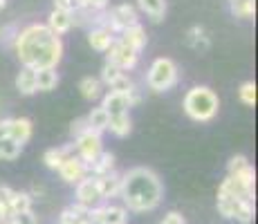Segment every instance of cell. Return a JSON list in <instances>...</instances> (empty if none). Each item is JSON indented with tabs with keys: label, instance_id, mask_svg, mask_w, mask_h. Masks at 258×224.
Wrapping results in <instances>:
<instances>
[{
	"label": "cell",
	"instance_id": "cell-1",
	"mask_svg": "<svg viewBox=\"0 0 258 224\" xmlns=\"http://www.w3.org/2000/svg\"><path fill=\"white\" fill-rule=\"evenodd\" d=\"M14 49L23 67L45 69L56 67L63 58V41L47 25H27L16 34Z\"/></svg>",
	"mask_w": 258,
	"mask_h": 224
},
{
	"label": "cell",
	"instance_id": "cell-2",
	"mask_svg": "<svg viewBox=\"0 0 258 224\" xmlns=\"http://www.w3.org/2000/svg\"><path fill=\"white\" fill-rule=\"evenodd\" d=\"M119 197L123 202V208L133 213H148L160 206L164 197L162 179L153 168L135 166L121 175Z\"/></svg>",
	"mask_w": 258,
	"mask_h": 224
},
{
	"label": "cell",
	"instance_id": "cell-3",
	"mask_svg": "<svg viewBox=\"0 0 258 224\" xmlns=\"http://www.w3.org/2000/svg\"><path fill=\"white\" fill-rule=\"evenodd\" d=\"M218 108H220L218 94L207 86L191 88L184 97V112L193 121H211L218 114Z\"/></svg>",
	"mask_w": 258,
	"mask_h": 224
},
{
	"label": "cell",
	"instance_id": "cell-4",
	"mask_svg": "<svg viewBox=\"0 0 258 224\" xmlns=\"http://www.w3.org/2000/svg\"><path fill=\"white\" fill-rule=\"evenodd\" d=\"M254 193H256L254 166H247L245 171L236 173V175H227L220 182V188H218V195L236 197V200H247V202H254Z\"/></svg>",
	"mask_w": 258,
	"mask_h": 224
},
{
	"label": "cell",
	"instance_id": "cell-5",
	"mask_svg": "<svg viewBox=\"0 0 258 224\" xmlns=\"http://www.w3.org/2000/svg\"><path fill=\"white\" fill-rule=\"evenodd\" d=\"M146 83L153 92H166V90H171L177 83V65L166 56L155 58L153 65L148 67Z\"/></svg>",
	"mask_w": 258,
	"mask_h": 224
},
{
	"label": "cell",
	"instance_id": "cell-6",
	"mask_svg": "<svg viewBox=\"0 0 258 224\" xmlns=\"http://www.w3.org/2000/svg\"><path fill=\"white\" fill-rule=\"evenodd\" d=\"M218 211H220L222 217L234 220L238 224H251L254 222V202L218 195Z\"/></svg>",
	"mask_w": 258,
	"mask_h": 224
},
{
	"label": "cell",
	"instance_id": "cell-7",
	"mask_svg": "<svg viewBox=\"0 0 258 224\" xmlns=\"http://www.w3.org/2000/svg\"><path fill=\"white\" fill-rule=\"evenodd\" d=\"M135 25H140V14H137V9L128 3H121V5H117V7H112L110 12H108L103 29H108L112 36H119L123 29L135 27Z\"/></svg>",
	"mask_w": 258,
	"mask_h": 224
},
{
	"label": "cell",
	"instance_id": "cell-8",
	"mask_svg": "<svg viewBox=\"0 0 258 224\" xmlns=\"http://www.w3.org/2000/svg\"><path fill=\"white\" fill-rule=\"evenodd\" d=\"M74 148H77V157L81 159L86 166L97 162V157L103 153V141H101V134L94 132V130H88L83 132L81 137L74 139Z\"/></svg>",
	"mask_w": 258,
	"mask_h": 224
},
{
	"label": "cell",
	"instance_id": "cell-9",
	"mask_svg": "<svg viewBox=\"0 0 258 224\" xmlns=\"http://www.w3.org/2000/svg\"><path fill=\"white\" fill-rule=\"evenodd\" d=\"M137 61H140V54H137L135 49H131L128 45H123L119 38H115L112 47L106 52V63H110V65H117L121 72H128V69H133V67L137 65Z\"/></svg>",
	"mask_w": 258,
	"mask_h": 224
},
{
	"label": "cell",
	"instance_id": "cell-10",
	"mask_svg": "<svg viewBox=\"0 0 258 224\" xmlns=\"http://www.w3.org/2000/svg\"><path fill=\"white\" fill-rule=\"evenodd\" d=\"M90 224H126L128 211L123 206H115V204H99V206L90 208L88 213Z\"/></svg>",
	"mask_w": 258,
	"mask_h": 224
},
{
	"label": "cell",
	"instance_id": "cell-11",
	"mask_svg": "<svg viewBox=\"0 0 258 224\" xmlns=\"http://www.w3.org/2000/svg\"><path fill=\"white\" fill-rule=\"evenodd\" d=\"M101 202H103V197H101V191H99L97 179L92 175L83 177L81 182L77 184V204H81V206H86V208H94Z\"/></svg>",
	"mask_w": 258,
	"mask_h": 224
},
{
	"label": "cell",
	"instance_id": "cell-12",
	"mask_svg": "<svg viewBox=\"0 0 258 224\" xmlns=\"http://www.w3.org/2000/svg\"><path fill=\"white\" fill-rule=\"evenodd\" d=\"M101 108L108 112V117H119V114H128V110L133 108L131 101V92L121 94V92H108L101 101Z\"/></svg>",
	"mask_w": 258,
	"mask_h": 224
},
{
	"label": "cell",
	"instance_id": "cell-13",
	"mask_svg": "<svg viewBox=\"0 0 258 224\" xmlns=\"http://www.w3.org/2000/svg\"><path fill=\"white\" fill-rule=\"evenodd\" d=\"M58 175L68 184H79L83 177H88V166L77 155H72V157L63 159L61 168H58Z\"/></svg>",
	"mask_w": 258,
	"mask_h": 224
},
{
	"label": "cell",
	"instance_id": "cell-14",
	"mask_svg": "<svg viewBox=\"0 0 258 224\" xmlns=\"http://www.w3.org/2000/svg\"><path fill=\"white\" fill-rule=\"evenodd\" d=\"M119 41H121L123 45H128L131 49H135L137 54L142 52L144 47H146V29L142 27V25H135V27H128V29H123L121 34H119Z\"/></svg>",
	"mask_w": 258,
	"mask_h": 224
},
{
	"label": "cell",
	"instance_id": "cell-15",
	"mask_svg": "<svg viewBox=\"0 0 258 224\" xmlns=\"http://www.w3.org/2000/svg\"><path fill=\"white\" fill-rule=\"evenodd\" d=\"M32 121L27 117H18V119H12V128H9V139L18 143V146H25V143L32 139Z\"/></svg>",
	"mask_w": 258,
	"mask_h": 224
},
{
	"label": "cell",
	"instance_id": "cell-16",
	"mask_svg": "<svg viewBox=\"0 0 258 224\" xmlns=\"http://www.w3.org/2000/svg\"><path fill=\"white\" fill-rule=\"evenodd\" d=\"M117 36H112L108 29L103 27H92L90 32H88V43H90L92 49H97V52H108V49L112 47V43H115Z\"/></svg>",
	"mask_w": 258,
	"mask_h": 224
},
{
	"label": "cell",
	"instance_id": "cell-17",
	"mask_svg": "<svg viewBox=\"0 0 258 224\" xmlns=\"http://www.w3.org/2000/svg\"><path fill=\"white\" fill-rule=\"evenodd\" d=\"M99 184V191H101V197L108 200V197H117L119 195V186H121V175L119 173H108V175L101 177H94Z\"/></svg>",
	"mask_w": 258,
	"mask_h": 224
},
{
	"label": "cell",
	"instance_id": "cell-18",
	"mask_svg": "<svg viewBox=\"0 0 258 224\" xmlns=\"http://www.w3.org/2000/svg\"><path fill=\"white\" fill-rule=\"evenodd\" d=\"M184 38H186L188 47H193L196 52H207V49L211 47V41H209V36H207V32H205L202 25H193V27H188Z\"/></svg>",
	"mask_w": 258,
	"mask_h": 224
},
{
	"label": "cell",
	"instance_id": "cell-19",
	"mask_svg": "<svg viewBox=\"0 0 258 224\" xmlns=\"http://www.w3.org/2000/svg\"><path fill=\"white\" fill-rule=\"evenodd\" d=\"M47 27L52 29L56 36L70 32V27H72V14L70 12H63V9H54V12L49 14V18H47Z\"/></svg>",
	"mask_w": 258,
	"mask_h": 224
},
{
	"label": "cell",
	"instance_id": "cell-20",
	"mask_svg": "<svg viewBox=\"0 0 258 224\" xmlns=\"http://www.w3.org/2000/svg\"><path fill=\"white\" fill-rule=\"evenodd\" d=\"M137 7L146 14L153 23H162L166 14V0H137Z\"/></svg>",
	"mask_w": 258,
	"mask_h": 224
},
{
	"label": "cell",
	"instance_id": "cell-21",
	"mask_svg": "<svg viewBox=\"0 0 258 224\" xmlns=\"http://www.w3.org/2000/svg\"><path fill=\"white\" fill-rule=\"evenodd\" d=\"M112 171H115V155H112V153H106V151L97 157V162L88 166V175H92V177L108 175V173H112Z\"/></svg>",
	"mask_w": 258,
	"mask_h": 224
},
{
	"label": "cell",
	"instance_id": "cell-22",
	"mask_svg": "<svg viewBox=\"0 0 258 224\" xmlns=\"http://www.w3.org/2000/svg\"><path fill=\"white\" fill-rule=\"evenodd\" d=\"M16 90L25 97H32L36 92V69L21 67V72L16 77Z\"/></svg>",
	"mask_w": 258,
	"mask_h": 224
},
{
	"label": "cell",
	"instance_id": "cell-23",
	"mask_svg": "<svg viewBox=\"0 0 258 224\" xmlns=\"http://www.w3.org/2000/svg\"><path fill=\"white\" fill-rule=\"evenodd\" d=\"M58 86V74L56 67L36 69V92H49Z\"/></svg>",
	"mask_w": 258,
	"mask_h": 224
},
{
	"label": "cell",
	"instance_id": "cell-24",
	"mask_svg": "<svg viewBox=\"0 0 258 224\" xmlns=\"http://www.w3.org/2000/svg\"><path fill=\"white\" fill-rule=\"evenodd\" d=\"M32 193H25V191H14L12 200H9V213L16 215V213H25V211H32Z\"/></svg>",
	"mask_w": 258,
	"mask_h": 224
},
{
	"label": "cell",
	"instance_id": "cell-25",
	"mask_svg": "<svg viewBox=\"0 0 258 224\" xmlns=\"http://www.w3.org/2000/svg\"><path fill=\"white\" fill-rule=\"evenodd\" d=\"M108 130L117 137H128L133 130V121H131V114H119V117H110L108 121Z\"/></svg>",
	"mask_w": 258,
	"mask_h": 224
},
{
	"label": "cell",
	"instance_id": "cell-26",
	"mask_svg": "<svg viewBox=\"0 0 258 224\" xmlns=\"http://www.w3.org/2000/svg\"><path fill=\"white\" fill-rule=\"evenodd\" d=\"M86 119H88V126H90V130L99 132V134H101L103 130H108V121H110V117H108V112L103 110L101 106L92 108V112L88 114Z\"/></svg>",
	"mask_w": 258,
	"mask_h": 224
},
{
	"label": "cell",
	"instance_id": "cell-27",
	"mask_svg": "<svg viewBox=\"0 0 258 224\" xmlns=\"http://www.w3.org/2000/svg\"><path fill=\"white\" fill-rule=\"evenodd\" d=\"M229 9L236 18H254L256 0H229Z\"/></svg>",
	"mask_w": 258,
	"mask_h": 224
},
{
	"label": "cell",
	"instance_id": "cell-28",
	"mask_svg": "<svg viewBox=\"0 0 258 224\" xmlns=\"http://www.w3.org/2000/svg\"><path fill=\"white\" fill-rule=\"evenodd\" d=\"M79 90H81L83 99L97 101V99L101 97V81H99V79H92V77H86L81 83H79Z\"/></svg>",
	"mask_w": 258,
	"mask_h": 224
},
{
	"label": "cell",
	"instance_id": "cell-29",
	"mask_svg": "<svg viewBox=\"0 0 258 224\" xmlns=\"http://www.w3.org/2000/svg\"><path fill=\"white\" fill-rule=\"evenodd\" d=\"M23 146H18L14 139L5 137L0 139V159H5V162H12V159H16L18 155H21Z\"/></svg>",
	"mask_w": 258,
	"mask_h": 224
},
{
	"label": "cell",
	"instance_id": "cell-30",
	"mask_svg": "<svg viewBox=\"0 0 258 224\" xmlns=\"http://www.w3.org/2000/svg\"><path fill=\"white\" fill-rule=\"evenodd\" d=\"M63 159H66V155H63L61 148H49V151H45V155H43V162H45V166L49 171H58Z\"/></svg>",
	"mask_w": 258,
	"mask_h": 224
},
{
	"label": "cell",
	"instance_id": "cell-31",
	"mask_svg": "<svg viewBox=\"0 0 258 224\" xmlns=\"http://www.w3.org/2000/svg\"><path fill=\"white\" fill-rule=\"evenodd\" d=\"M238 94H240V101L245 103V106L254 108L256 106V83L254 81H245L238 90Z\"/></svg>",
	"mask_w": 258,
	"mask_h": 224
},
{
	"label": "cell",
	"instance_id": "cell-32",
	"mask_svg": "<svg viewBox=\"0 0 258 224\" xmlns=\"http://www.w3.org/2000/svg\"><path fill=\"white\" fill-rule=\"evenodd\" d=\"M123 74H126V72H121L117 65H110V63H106L103 69H101V81L106 83V86H112V83H115L119 77H123Z\"/></svg>",
	"mask_w": 258,
	"mask_h": 224
},
{
	"label": "cell",
	"instance_id": "cell-33",
	"mask_svg": "<svg viewBox=\"0 0 258 224\" xmlns=\"http://www.w3.org/2000/svg\"><path fill=\"white\" fill-rule=\"evenodd\" d=\"M247 166H251V164H249V159H247L245 155H236V157H231V159H229V164H227V175H236V173L245 171Z\"/></svg>",
	"mask_w": 258,
	"mask_h": 224
},
{
	"label": "cell",
	"instance_id": "cell-34",
	"mask_svg": "<svg viewBox=\"0 0 258 224\" xmlns=\"http://www.w3.org/2000/svg\"><path fill=\"white\" fill-rule=\"evenodd\" d=\"M77 3V7L81 9H90V12H103V9L108 7V3L110 0H74Z\"/></svg>",
	"mask_w": 258,
	"mask_h": 224
},
{
	"label": "cell",
	"instance_id": "cell-35",
	"mask_svg": "<svg viewBox=\"0 0 258 224\" xmlns=\"http://www.w3.org/2000/svg\"><path fill=\"white\" fill-rule=\"evenodd\" d=\"M88 130H90V126H88V119H86V117H79V119H74V121L70 123V134H72V139L81 137V134L88 132Z\"/></svg>",
	"mask_w": 258,
	"mask_h": 224
},
{
	"label": "cell",
	"instance_id": "cell-36",
	"mask_svg": "<svg viewBox=\"0 0 258 224\" xmlns=\"http://www.w3.org/2000/svg\"><path fill=\"white\" fill-rule=\"evenodd\" d=\"M16 34H18L16 25H7V27H3V29H0V43L14 45V41H16Z\"/></svg>",
	"mask_w": 258,
	"mask_h": 224
},
{
	"label": "cell",
	"instance_id": "cell-37",
	"mask_svg": "<svg viewBox=\"0 0 258 224\" xmlns=\"http://www.w3.org/2000/svg\"><path fill=\"white\" fill-rule=\"evenodd\" d=\"M12 222L14 224H36V215H34L32 211L16 213V215H12Z\"/></svg>",
	"mask_w": 258,
	"mask_h": 224
},
{
	"label": "cell",
	"instance_id": "cell-38",
	"mask_svg": "<svg viewBox=\"0 0 258 224\" xmlns=\"http://www.w3.org/2000/svg\"><path fill=\"white\" fill-rule=\"evenodd\" d=\"M160 224H186V220H184V215H182V213L168 211L166 215H164V220H162Z\"/></svg>",
	"mask_w": 258,
	"mask_h": 224
},
{
	"label": "cell",
	"instance_id": "cell-39",
	"mask_svg": "<svg viewBox=\"0 0 258 224\" xmlns=\"http://www.w3.org/2000/svg\"><path fill=\"white\" fill-rule=\"evenodd\" d=\"M54 9H63V12H74L77 9V3L74 0H54Z\"/></svg>",
	"mask_w": 258,
	"mask_h": 224
},
{
	"label": "cell",
	"instance_id": "cell-40",
	"mask_svg": "<svg viewBox=\"0 0 258 224\" xmlns=\"http://www.w3.org/2000/svg\"><path fill=\"white\" fill-rule=\"evenodd\" d=\"M9 128H12V119H0V139L9 137Z\"/></svg>",
	"mask_w": 258,
	"mask_h": 224
},
{
	"label": "cell",
	"instance_id": "cell-41",
	"mask_svg": "<svg viewBox=\"0 0 258 224\" xmlns=\"http://www.w3.org/2000/svg\"><path fill=\"white\" fill-rule=\"evenodd\" d=\"M5 7H7V0H0V12H3Z\"/></svg>",
	"mask_w": 258,
	"mask_h": 224
}]
</instances>
